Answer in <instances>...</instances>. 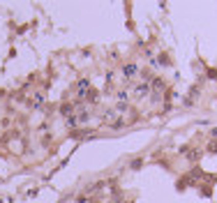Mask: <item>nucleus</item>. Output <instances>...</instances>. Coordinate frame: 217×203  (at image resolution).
<instances>
[{
  "mask_svg": "<svg viewBox=\"0 0 217 203\" xmlns=\"http://www.w3.org/2000/svg\"><path fill=\"white\" fill-rule=\"evenodd\" d=\"M76 90H79V97L81 99H88V95H90V81L88 79H81V81H76Z\"/></svg>",
  "mask_w": 217,
  "mask_h": 203,
  "instance_id": "1",
  "label": "nucleus"
},
{
  "mask_svg": "<svg viewBox=\"0 0 217 203\" xmlns=\"http://www.w3.org/2000/svg\"><path fill=\"white\" fill-rule=\"evenodd\" d=\"M123 74H125V79H132V76L136 74V65H134V62L125 65V67H123Z\"/></svg>",
  "mask_w": 217,
  "mask_h": 203,
  "instance_id": "2",
  "label": "nucleus"
},
{
  "mask_svg": "<svg viewBox=\"0 0 217 203\" xmlns=\"http://www.w3.org/2000/svg\"><path fill=\"white\" fill-rule=\"evenodd\" d=\"M146 95H150V85L143 83V85H139V88H136V97H146Z\"/></svg>",
  "mask_w": 217,
  "mask_h": 203,
  "instance_id": "3",
  "label": "nucleus"
},
{
  "mask_svg": "<svg viewBox=\"0 0 217 203\" xmlns=\"http://www.w3.org/2000/svg\"><path fill=\"white\" fill-rule=\"evenodd\" d=\"M74 118H76V125L86 122V120H88V111H86V109H81V111H79V115H74Z\"/></svg>",
  "mask_w": 217,
  "mask_h": 203,
  "instance_id": "4",
  "label": "nucleus"
},
{
  "mask_svg": "<svg viewBox=\"0 0 217 203\" xmlns=\"http://www.w3.org/2000/svg\"><path fill=\"white\" fill-rule=\"evenodd\" d=\"M182 152H185V155H187V159H192V162L201 157V152H194V150H192V148H185V150H182Z\"/></svg>",
  "mask_w": 217,
  "mask_h": 203,
  "instance_id": "5",
  "label": "nucleus"
},
{
  "mask_svg": "<svg viewBox=\"0 0 217 203\" xmlns=\"http://www.w3.org/2000/svg\"><path fill=\"white\" fill-rule=\"evenodd\" d=\"M72 111H74V106H72V104H62V109H60V113H62V115H65V118H69V115H72Z\"/></svg>",
  "mask_w": 217,
  "mask_h": 203,
  "instance_id": "6",
  "label": "nucleus"
},
{
  "mask_svg": "<svg viewBox=\"0 0 217 203\" xmlns=\"http://www.w3.org/2000/svg\"><path fill=\"white\" fill-rule=\"evenodd\" d=\"M152 88L155 90H164V81L162 79H152Z\"/></svg>",
  "mask_w": 217,
  "mask_h": 203,
  "instance_id": "7",
  "label": "nucleus"
},
{
  "mask_svg": "<svg viewBox=\"0 0 217 203\" xmlns=\"http://www.w3.org/2000/svg\"><path fill=\"white\" fill-rule=\"evenodd\" d=\"M208 152H213V155H217V141H213V143H210V146H208Z\"/></svg>",
  "mask_w": 217,
  "mask_h": 203,
  "instance_id": "8",
  "label": "nucleus"
},
{
  "mask_svg": "<svg viewBox=\"0 0 217 203\" xmlns=\"http://www.w3.org/2000/svg\"><path fill=\"white\" fill-rule=\"evenodd\" d=\"M115 97H118L120 102H125V99H127V93H125V90H120V93H118V95H115Z\"/></svg>",
  "mask_w": 217,
  "mask_h": 203,
  "instance_id": "9",
  "label": "nucleus"
},
{
  "mask_svg": "<svg viewBox=\"0 0 217 203\" xmlns=\"http://www.w3.org/2000/svg\"><path fill=\"white\" fill-rule=\"evenodd\" d=\"M210 134H213V136L217 139V127H215V129H213V132H210Z\"/></svg>",
  "mask_w": 217,
  "mask_h": 203,
  "instance_id": "10",
  "label": "nucleus"
}]
</instances>
